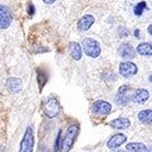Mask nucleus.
<instances>
[{
  "instance_id": "4be33fe9",
  "label": "nucleus",
  "mask_w": 152,
  "mask_h": 152,
  "mask_svg": "<svg viewBox=\"0 0 152 152\" xmlns=\"http://www.w3.org/2000/svg\"><path fill=\"white\" fill-rule=\"evenodd\" d=\"M27 11H28V14H30V15H32V14L34 13V7H33L32 4H28V8H27Z\"/></svg>"
},
{
  "instance_id": "a211bd4d",
  "label": "nucleus",
  "mask_w": 152,
  "mask_h": 152,
  "mask_svg": "<svg viewBox=\"0 0 152 152\" xmlns=\"http://www.w3.org/2000/svg\"><path fill=\"white\" fill-rule=\"evenodd\" d=\"M37 81H38L39 89H42L44 87V84L46 83V81H48V74L42 68H38L37 69Z\"/></svg>"
},
{
  "instance_id": "9d476101",
  "label": "nucleus",
  "mask_w": 152,
  "mask_h": 152,
  "mask_svg": "<svg viewBox=\"0 0 152 152\" xmlns=\"http://www.w3.org/2000/svg\"><path fill=\"white\" fill-rule=\"evenodd\" d=\"M118 52H119V55H120L122 58H127V59L134 58V56H135L134 49H133L132 45H129L128 43L121 44V45L119 46V49H118Z\"/></svg>"
},
{
  "instance_id": "b1692460",
  "label": "nucleus",
  "mask_w": 152,
  "mask_h": 152,
  "mask_svg": "<svg viewBox=\"0 0 152 152\" xmlns=\"http://www.w3.org/2000/svg\"><path fill=\"white\" fill-rule=\"evenodd\" d=\"M147 30H148V33H150V34L152 36V24H151V25L148 26V28H147Z\"/></svg>"
},
{
  "instance_id": "39448f33",
  "label": "nucleus",
  "mask_w": 152,
  "mask_h": 152,
  "mask_svg": "<svg viewBox=\"0 0 152 152\" xmlns=\"http://www.w3.org/2000/svg\"><path fill=\"white\" fill-rule=\"evenodd\" d=\"M93 113L99 116H106L112 112V106L109 102L103 100H97L93 103Z\"/></svg>"
},
{
  "instance_id": "4468645a",
  "label": "nucleus",
  "mask_w": 152,
  "mask_h": 152,
  "mask_svg": "<svg viewBox=\"0 0 152 152\" xmlns=\"http://www.w3.org/2000/svg\"><path fill=\"white\" fill-rule=\"evenodd\" d=\"M148 97H150L148 91L146 89H144V88H139V89H137L134 91V94L132 96V100L134 102H137V103H144L145 101L148 100Z\"/></svg>"
},
{
  "instance_id": "f3484780",
  "label": "nucleus",
  "mask_w": 152,
  "mask_h": 152,
  "mask_svg": "<svg viewBox=\"0 0 152 152\" xmlns=\"http://www.w3.org/2000/svg\"><path fill=\"white\" fill-rule=\"evenodd\" d=\"M137 52L141 56H152V43H141L137 46Z\"/></svg>"
},
{
  "instance_id": "dca6fc26",
  "label": "nucleus",
  "mask_w": 152,
  "mask_h": 152,
  "mask_svg": "<svg viewBox=\"0 0 152 152\" xmlns=\"http://www.w3.org/2000/svg\"><path fill=\"white\" fill-rule=\"evenodd\" d=\"M138 119L140 122L145 125H151L152 124V109H145L138 113Z\"/></svg>"
},
{
  "instance_id": "aec40b11",
  "label": "nucleus",
  "mask_w": 152,
  "mask_h": 152,
  "mask_svg": "<svg viewBox=\"0 0 152 152\" xmlns=\"http://www.w3.org/2000/svg\"><path fill=\"white\" fill-rule=\"evenodd\" d=\"M145 8H146V2H145V1L138 2V4L134 6V8H133L134 14H135V15H140V14H141V13L145 11Z\"/></svg>"
},
{
  "instance_id": "5701e85b",
  "label": "nucleus",
  "mask_w": 152,
  "mask_h": 152,
  "mask_svg": "<svg viewBox=\"0 0 152 152\" xmlns=\"http://www.w3.org/2000/svg\"><path fill=\"white\" fill-rule=\"evenodd\" d=\"M45 4H52V2H55L56 0H43Z\"/></svg>"
},
{
  "instance_id": "20e7f679",
  "label": "nucleus",
  "mask_w": 152,
  "mask_h": 152,
  "mask_svg": "<svg viewBox=\"0 0 152 152\" xmlns=\"http://www.w3.org/2000/svg\"><path fill=\"white\" fill-rule=\"evenodd\" d=\"M43 110L48 118H56L61 110L59 102L56 97H50L43 106Z\"/></svg>"
},
{
  "instance_id": "423d86ee",
  "label": "nucleus",
  "mask_w": 152,
  "mask_h": 152,
  "mask_svg": "<svg viewBox=\"0 0 152 152\" xmlns=\"http://www.w3.org/2000/svg\"><path fill=\"white\" fill-rule=\"evenodd\" d=\"M132 100V90L128 86H121L119 88V91H118V95L115 97V101L118 104H127L129 101Z\"/></svg>"
},
{
  "instance_id": "a878e982",
  "label": "nucleus",
  "mask_w": 152,
  "mask_h": 152,
  "mask_svg": "<svg viewBox=\"0 0 152 152\" xmlns=\"http://www.w3.org/2000/svg\"><path fill=\"white\" fill-rule=\"evenodd\" d=\"M118 152H125V151H118Z\"/></svg>"
},
{
  "instance_id": "1a4fd4ad",
  "label": "nucleus",
  "mask_w": 152,
  "mask_h": 152,
  "mask_svg": "<svg viewBox=\"0 0 152 152\" xmlns=\"http://www.w3.org/2000/svg\"><path fill=\"white\" fill-rule=\"evenodd\" d=\"M12 15L7 7L0 5V28H7L11 24Z\"/></svg>"
},
{
  "instance_id": "6e6552de",
  "label": "nucleus",
  "mask_w": 152,
  "mask_h": 152,
  "mask_svg": "<svg viewBox=\"0 0 152 152\" xmlns=\"http://www.w3.org/2000/svg\"><path fill=\"white\" fill-rule=\"evenodd\" d=\"M6 87H7V90L12 94H17L23 88V82L20 78H17V77H10L7 81H6Z\"/></svg>"
},
{
  "instance_id": "2eb2a0df",
  "label": "nucleus",
  "mask_w": 152,
  "mask_h": 152,
  "mask_svg": "<svg viewBox=\"0 0 152 152\" xmlns=\"http://www.w3.org/2000/svg\"><path fill=\"white\" fill-rule=\"evenodd\" d=\"M129 125H131V122L127 118H118V119H114L113 121H110V126L116 129L127 128V127H129Z\"/></svg>"
},
{
  "instance_id": "393cba45",
  "label": "nucleus",
  "mask_w": 152,
  "mask_h": 152,
  "mask_svg": "<svg viewBox=\"0 0 152 152\" xmlns=\"http://www.w3.org/2000/svg\"><path fill=\"white\" fill-rule=\"evenodd\" d=\"M150 81H151V82H152V75H151V76H150Z\"/></svg>"
},
{
  "instance_id": "f03ea898",
  "label": "nucleus",
  "mask_w": 152,
  "mask_h": 152,
  "mask_svg": "<svg viewBox=\"0 0 152 152\" xmlns=\"http://www.w3.org/2000/svg\"><path fill=\"white\" fill-rule=\"evenodd\" d=\"M82 49L89 57H93V58L97 57L101 52L100 44L93 38H84L82 42Z\"/></svg>"
},
{
  "instance_id": "7ed1b4c3",
  "label": "nucleus",
  "mask_w": 152,
  "mask_h": 152,
  "mask_svg": "<svg viewBox=\"0 0 152 152\" xmlns=\"http://www.w3.org/2000/svg\"><path fill=\"white\" fill-rule=\"evenodd\" d=\"M33 146H34L33 131H32L31 127H27L26 131H25V134L21 139L19 152H33Z\"/></svg>"
},
{
  "instance_id": "412c9836",
  "label": "nucleus",
  "mask_w": 152,
  "mask_h": 152,
  "mask_svg": "<svg viewBox=\"0 0 152 152\" xmlns=\"http://www.w3.org/2000/svg\"><path fill=\"white\" fill-rule=\"evenodd\" d=\"M61 142H62V131L58 132V135H57V138H56V141H55V152H58V151H59Z\"/></svg>"
},
{
  "instance_id": "6ab92c4d",
  "label": "nucleus",
  "mask_w": 152,
  "mask_h": 152,
  "mask_svg": "<svg viewBox=\"0 0 152 152\" xmlns=\"http://www.w3.org/2000/svg\"><path fill=\"white\" fill-rule=\"evenodd\" d=\"M126 148L128 151H132V152H145L147 148L144 144L141 142H131V144H127L126 145Z\"/></svg>"
},
{
  "instance_id": "ddd939ff",
  "label": "nucleus",
  "mask_w": 152,
  "mask_h": 152,
  "mask_svg": "<svg viewBox=\"0 0 152 152\" xmlns=\"http://www.w3.org/2000/svg\"><path fill=\"white\" fill-rule=\"evenodd\" d=\"M69 49V53L71 56V58H74L75 61H80L82 57V48L77 42H70L68 45Z\"/></svg>"
},
{
  "instance_id": "f257e3e1",
  "label": "nucleus",
  "mask_w": 152,
  "mask_h": 152,
  "mask_svg": "<svg viewBox=\"0 0 152 152\" xmlns=\"http://www.w3.org/2000/svg\"><path fill=\"white\" fill-rule=\"evenodd\" d=\"M77 133H78V126L72 124L68 127L66 129V133L64 135V138L62 139V142H61V147H59V151L61 152H68L72 145H74V141L77 137Z\"/></svg>"
},
{
  "instance_id": "0eeeda50",
  "label": "nucleus",
  "mask_w": 152,
  "mask_h": 152,
  "mask_svg": "<svg viewBox=\"0 0 152 152\" xmlns=\"http://www.w3.org/2000/svg\"><path fill=\"white\" fill-rule=\"evenodd\" d=\"M119 72L122 77H129L132 75H135L138 72V68L132 62H122L119 65Z\"/></svg>"
},
{
  "instance_id": "f8f14e48",
  "label": "nucleus",
  "mask_w": 152,
  "mask_h": 152,
  "mask_svg": "<svg viewBox=\"0 0 152 152\" xmlns=\"http://www.w3.org/2000/svg\"><path fill=\"white\" fill-rule=\"evenodd\" d=\"M126 135L125 134H122V133H118V134H114L109 140H108V142H107V146L109 147V148H116V147H119V146H121L122 144H125L126 142Z\"/></svg>"
},
{
  "instance_id": "9b49d317",
  "label": "nucleus",
  "mask_w": 152,
  "mask_h": 152,
  "mask_svg": "<svg viewBox=\"0 0 152 152\" xmlns=\"http://www.w3.org/2000/svg\"><path fill=\"white\" fill-rule=\"evenodd\" d=\"M94 20L95 18L91 15V14H84L80 20H78V24H77V27L80 31H87L91 27V25L94 24Z\"/></svg>"
}]
</instances>
